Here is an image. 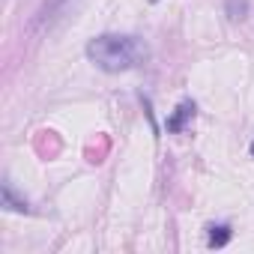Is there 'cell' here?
Listing matches in <instances>:
<instances>
[{
  "instance_id": "3",
  "label": "cell",
  "mask_w": 254,
  "mask_h": 254,
  "mask_svg": "<svg viewBox=\"0 0 254 254\" xmlns=\"http://www.w3.org/2000/svg\"><path fill=\"white\" fill-rule=\"evenodd\" d=\"M66 3H69V0H45V3L39 6V12H36V18H33V27H45V24H51V21L57 18V12L66 9Z\"/></svg>"
},
{
  "instance_id": "4",
  "label": "cell",
  "mask_w": 254,
  "mask_h": 254,
  "mask_svg": "<svg viewBox=\"0 0 254 254\" xmlns=\"http://www.w3.org/2000/svg\"><path fill=\"white\" fill-rule=\"evenodd\" d=\"M0 197H3V209H9V212H30V203L15 194L9 180H3V194H0Z\"/></svg>"
},
{
  "instance_id": "7",
  "label": "cell",
  "mask_w": 254,
  "mask_h": 254,
  "mask_svg": "<svg viewBox=\"0 0 254 254\" xmlns=\"http://www.w3.org/2000/svg\"><path fill=\"white\" fill-rule=\"evenodd\" d=\"M251 156H254V144H251Z\"/></svg>"
},
{
  "instance_id": "5",
  "label": "cell",
  "mask_w": 254,
  "mask_h": 254,
  "mask_svg": "<svg viewBox=\"0 0 254 254\" xmlns=\"http://www.w3.org/2000/svg\"><path fill=\"white\" fill-rule=\"evenodd\" d=\"M209 233H206V242H209V248H224L227 242H230V236H233V230H230V224H209L206 227Z\"/></svg>"
},
{
  "instance_id": "1",
  "label": "cell",
  "mask_w": 254,
  "mask_h": 254,
  "mask_svg": "<svg viewBox=\"0 0 254 254\" xmlns=\"http://www.w3.org/2000/svg\"><path fill=\"white\" fill-rule=\"evenodd\" d=\"M84 54L102 72L120 75V72H132L144 66L150 60V45L141 36H129V33H102L87 42Z\"/></svg>"
},
{
  "instance_id": "6",
  "label": "cell",
  "mask_w": 254,
  "mask_h": 254,
  "mask_svg": "<svg viewBox=\"0 0 254 254\" xmlns=\"http://www.w3.org/2000/svg\"><path fill=\"white\" fill-rule=\"evenodd\" d=\"M224 15L230 21H245V15H248V0H224Z\"/></svg>"
},
{
  "instance_id": "2",
  "label": "cell",
  "mask_w": 254,
  "mask_h": 254,
  "mask_svg": "<svg viewBox=\"0 0 254 254\" xmlns=\"http://www.w3.org/2000/svg\"><path fill=\"white\" fill-rule=\"evenodd\" d=\"M194 108H197V105H194L191 99H186V102H180V105L174 108V114H171V117H168V123H165L171 135H180V132L186 129V123L194 117Z\"/></svg>"
}]
</instances>
